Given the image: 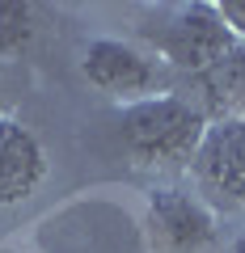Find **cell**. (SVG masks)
<instances>
[{
    "instance_id": "6da1fadb",
    "label": "cell",
    "mask_w": 245,
    "mask_h": 253,
    "mask_svg": "<svg viewBox=\"0 0 245 253\" xmlns=\"http://www.w3.org/2000/svg\"><path fill=\"white\" fill-rule=\"evenodd\" d=\"M123 144L140 161H182L203 144V114L178 97H148L123 110Z\"/></svg>"
},
{
    "instance_id": "7a4b0ae2",
    "label": "cell",
    "mask_w": 245,
    "mask_h": 253,
    "mask_svg": "<svg viewBox=\"0 0 245 253\" xmlns=\"http://www.w3.org/2000/svg\"><path fill=\"white\" fill-rule=\"evenodd\" d=\"M161 51L169 55L178 68L191 72H207L233 51V30L224 26V17L216 13V4H191L165 26L161 34Z\"/></svg>"
},
{
    "instance_id": "3957f363",
    "label": "cell",
    "mask_w": 245,
    "mask_h": 253,
    "mask_svg": "<svg viewBox=\"0 0 245 253\" xmlns=\"http://www.w3.org/2000/svg\"><path fill=\"white\" fill-rule=\"evenodd\" d=\"M148 228L169 253H199L211 241V215L178 190H156L148 199Z\"/></svg>"
},
{
    "instance_id": "277c9868",
    "label": "cell",
    "mask_w": 245,
    "mask_h": 253,
    "mask_svg": "<svg viewBox=\"0 0 245 253\" xmlns=\"http://www.w3.org/2000/svg\"><path fill=\"white\" fill-rule=\"evenodd\" d=\"M85 76H89L98 89L110 93H144L156 84V68L136 51V46L110 42V38H98L85 51Z\"/></svg>"
},
{
    "instance_id": "5b68a950",
    "label": "cell",
    "mask_w": 245,
    "mask_h": 253,
    "mask_svg": "<svg viewBox=\"0 0 245 253\" xmlns=\"http://www.w3.org/2000/svg\"><path fill=\"white\" fill-rule=\"evenodd\" d=\"M43 181V148L21 123L0 118V203H21Z\"/></svg>"
},
{
    "instance_id": "8992f818",
    "label": "cell",
    "mask_w": 245,
    "mask_h": 253,
    "mask_svg": "<svg viewBox=\"0 0 245 253\" xmlns=\"http://www.w3.org/2000/svg\"><path fill=\"white\" fill-rule=\"evenodd\" d=\"M199 165L216 190L245 199V118L211 126L199 144Z\"/></svg>"
},
{
    "instance_id": "52a82bcc",
    "label": "cell",
    "mask_w": 245,
    "mask_h": 253,
    "mask_svg": "<svg viewBox=\"0 0 245 253\" xmlns=\"http://www.w3.org/2000/svg\"><path fill=\"white\" fill-rule=\"evenodd\" d=\"M203 93L224 123L245 118V46H233L216 68L203 72Z\"/></svg>"
},
{
    "instance_id": "ba28073f",
    "label": "cell",
    "mask_w": 245,
    "mask_h": 253,
    "mask_svg": "<svg viewBox=\"0 0 245 253\" xmlns=\"http://www.w3.org/2000/svg\"><path fill=\"white\" fill-rule=\"evenodd\" d=\"M30 42V4L0 0V55H13Z\"/></svg>"
},
{
    "instance_id": "9c48e42d",
    "label": "cell",
    "mask_w": 245,
    "mask_h": 253,
    "mask_svg": "<svg viewBox=\"0 0 245 253\" xmlns=\"http://www.w3.org/2000/svg\"><path fill=\"white\" fill-rule=\"evenodd\" d=\"M216 13L224 17V26H228V30L245 34V0H224V4H216Z\"/></svg>"
},
{
    "instance_id": "30bf717a",
    "label": "cell",
    "mask_w": 245,
    "mask_h": 253,
    "mask_svg": "<svg viewBox=\"0 0 245 253\" xmlns=\"http://www.w3.org/2000/svg\"><path fill=\"white\" fill-rule=\"evenodd\" d=\"M233 253H245V236H241V241H237V249Z\"/></svg>"
}]
</instances>
